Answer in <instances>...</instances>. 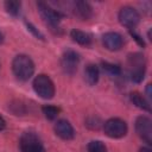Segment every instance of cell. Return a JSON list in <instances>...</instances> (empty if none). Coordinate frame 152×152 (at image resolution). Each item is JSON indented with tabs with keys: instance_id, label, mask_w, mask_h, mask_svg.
I'll return each mask as SVG.
<instances>
[{
	"instance_id": "obj_7",
	"label": "cell",
	"mask_w": 152,
	"mask_h": 152,
	"mask_svg": "<svg viewBox=\"0 0 152 152\" xmlns=\"http://www.w3.org/2000/svg\"><path fill=\"white\" fill-rule=\"evenodd\" d=\"M135 132L148 145L152 144V121L145 115H140L135 120Z\"/></svg>"
},
{
	"instance_id": "obj_20",
	"label": "cell",
	"mask_w": 152,
	"mask_h": 152,
	"mask_svg": "<svg viewBox=\"0 0 152 152\" xmlns=\"http://www.w3.org/2000/svg\"><path fill=\"white\" fill-rule=\"evenodd\" d=\"M27 27H28V30H30L31 32H33V33H34V34H36L37 37H39L40 39H44L43 34H42V33H40V32H39L38 30H36V27H34L33 25H31V24H27Z\"/></svg>"
},
{
	"instance_id": "obj_24",
	"label": "cell",
	"mask_w": 152,
	"mask_h": 152,
	"mask_svg": "<svg viewBox=\"0 0 152 152\" xmlns=\"http://www.w3.org/2000/svg\"><path fill=\"white\" fill-rule=\"evenodd\" d=\"M139 152H151V150H150L148 147H141V148L139 150Z\"/></svg>"
},
{
	"instance_id": "obj_11",
	"label": "cell",
	"mask_w": 152,
	"mask_h": 152,
	"mask_svg": "<svg viewBox=\"0 0 152 152\" xmlns=\"http://www.w3.org/2000/svg\"><path fill=\"white\" fill-rule=\"evenodd\" d=\"M55 133L63 140H71L75 137V131L71 126V124L65 120V119H61L55 124Z\"/></svg>"
},
{
	"instance_id": "obj_19",
	"label": "cell",
	"mask_w": 152,
	"mask_h": 152,
	"mask_svg": "<svg viewBox=\"0 0 152 152\" xmlns=\"http://www.w3.org/2000/svg\"><path fill=\"white\" fill-rule=\"evenodd\" d=\"M88 152H107V147L102 141L93 140L88 144Z\"/></svg>"
},
{
	"instance_id": "obj_23",
	"label": "cell",
	"mask_w": 152,
	"mask_h": 152,
	"mask_svg": "<svg viewBox=\"0 0 152 152\" xmlns=\"http://www.w3.org/2000/svg\"><path fill=\"white\" fill-rule=\"evenodd\" d=\"M146 94H147V97L151 99V84H147V87H146Z\"/></svg>"
},
{
	"instance_id": "obj_8",
	"label": "cell",
	"mask_w": 152,
	"mask_h": 152,
	"mask_svg": "<svg viewBox=\"0 0 152 152\" xmlns=\"http://www.w3.org/2000/svg\"><path fill=\"white\" fill-rule=\"evenodd\" d=\"M118 18H119L120 24L125 27H128V28L135 27L140 20V15H139L138 11L131 6H124L119 11Z\"/></svg>"
},
{
	"instance_id": "obj_25",
	"label": "cell",
	"mask_w": 152,
	"mask_h": 152,
	"mask_svg": "<svg viewBox=\"0 0 152 152\" xmlns=\"http://www.w3.org/2000/svg\"><path fill=\"white\" fill-rule=\"evenodd\" d=\"M2 40H4V34L2 32H0V43H2Z\"/></svg>"
},
{
	"instance_id": "obj_13",
	"label": "cell",
	"mask_w": 152,
	"mask_h": 152,
	"mask_svg": "<svg viewBox=\"0 0 152 152\" xmlns=\"http://www.w3.org/2000/svg\"><path fill=\"white\" fill-rule=\"evenodd\" d=\"M99 76H100V71L96 64H88L84 69V80L89 86H95L99 81Z\"/></svg>"
},
{
	"instance_id": "obj_5",
	"label": "cell",
	"mask_w": 152,
	"mask_h": 152,
	"mask_svg": "<svg viewBox=\"0 0 152 152\" xmlns=\"http://www.w3.org/2000/svg\"><path fill=\"white\" fill-rule=\"evenodd\" d=\"M127 124L119 118H112L103 124V131L109 138H122L127 133Z\"/></svg>"
},
{
	"instance_id": "obj_4",
	"label": "cell",
	"mask_w": 152,
	"mask_h": 152,
	"mask_svg": "<svg viewBox=\"0 0 152 152\" xmlns=\"http://www.w3.org/2000/svg\"><path fill=\"white\" fill-rule=\"evenodd\" d=\"M19 147L21 152H45L40 138L33 132H25L21 134Z\"/></svg>"
},
{
	"instance_id": "obj_3",
	"label": "cell",
	"mask_w": 152,
	"mask_h": 152,
	"mask_svg": "<svg viewBox=\"0 0 152 152\" xmlns=\"http://www.w3.org/2000/svg\"><path fill=\"white\" fill-rule=\"evenodd\" d=\"M33 89L38 96L45 100H50L55 95V84L52 80L44 74L38 75L33 80Z\"/></svg>"
},
{
	"instance_id": "obj_1",
	"label": "cell",
	"mask_w": 152,
	"mask_h": 152,
	"mask_svg": "<svg viewBox=\"0 0 152 152\" xmlns=\"http://www.w3.org/2000/svg\"><path fill=\"white\" fill-rule=\"evenodd\" d=\"M14 76L20 81H27L34 72V63L27 55H18L12 61Z\"/></svg>"
},
{
	"instance_id": "obj_2",
	"label": "cell",
	"mask_w": 152,
	"mask_h": 152,
	"mask_svg": "<svg viewBox=\"0 0 152 152\" xmlns=\"http://www.w3.org/2000/svg\"><path fill=\"white\" fill-rule=\"evenodd\" d=\"M128 66L131 80L135 83H140L144 80L146 70V59L145 56L140 52H134L128 56Z\"/></svg>"
},
{
	"instance_id": "obj_15",
	"label": "cell",
	"mask_w": 152,
	"mask_h": 152,
	"mask_svg": "<svg viewBox=\"0 0 152 152\" xmlns=\"http://www.w3.org/2000/svg\"><path fill=\"white\" fill-rule=\"evenodd\" d=\"M129 99H131L132 103L135 104L138 108H140V109H142V110H147V112L151 110L150 102H148V101H147L140 93H138V91H133V93H131Z\"/></svg>"
},
{
	"instance_id": "obj_16",
	"label": "cell",
	"mask_w": 152,
	"mask_h": 152,
	"mask_svg": "<svg viewBox=\"0 0 152 152\" xmlns=\"http://www.w3.org/2000/svg\"><path fill=\"white\" fill-rule=\"evenodd\" d=\"M42 112H43V114L45 115L46 119L55 120L59 114V108L56 107V106H52V104H45V106L42 107Z\"/></svg>"
},
{
	"instance_id": "obj_17",
	"label": "cell",
	"mask_w": 152,
	"mask_h": 152,
	"mask_svg": "<svg viewBox=\"0 0 152 152\" xmlns=\"http://www.w3.org/2000/svg\"><path fill=\"white\" fill-rule=\"evenodd\" d=\"M20 7H21V4L19 1H15V0H11V1H6L5 2V8L6 11L11 14V15H18L19 12H20Z\"/></svg>"
},
{
	"instance_id": "obj_14",
	"label": "cell",
	"mask_w": 152,
	"mask_h": 152,
	"mask_svg": "<svg viewBox=\"0 0 152 152\" xmlns=\"http://www.w3.org/2000/svg\"><path fill=\"white\" fill-rule=\"evenodd\" d=\"M70 36L72 38L74 42H76L77 44L80 45H84V46H88L91 44V36L84 31H80V30H71L70 32Z\"/></svg>"
},
{
	"instance_id": "obj_9",
	"label": "cell",
	"mask_w": 152,
	"mask_h": 152,
	"mask_svg": "<svg viewBox=\"0 0 152 152\" xmlns=\"http://www.w3.org/2000/svg\"><path fill=\"white\" fill-rule=\"evenodd\" d=\"M80 63V55L74 50H66L62 55L61 65L65 74L74 75L77 71V66Z\"/></svg>"
},
{
	"instance_id": "obj_21",
	"label": "cell",
	"mask_w": 152,
	"mask_h": 152,
	"mask_svg": "<svg viewBox=\"0 0 152 152\" xmlns=\"http://www.w3.org/2000/svg\"><path fill=\"white\" fill-rule=\"evenodd\" d=\"M131 34H132V37H133V38H134V39H135V40H137L141 46H144V45H145L144 40L140 38V36H139V34H137V33H135V32H133V31H131Z\"/></svg>"
},
{
	"instance_id": "obj_22",
	"label": "cell",
	"mask_w": 152,
	"mask_h": 152,
	"mask_svg": "<svg viewBox=\"0 0 152 152\" xmlns=\"http://www.w3.org/2000/svg\"><path fill=\"white\" fill-rule=\"evenodd\" d=\"M5 127H6V121H5V119L0 115V131H2Z\"/></svg>"
},
{
	"instance_id": "obj_6",
	"label": "cell",
	"mask_w": 152,
	"mask_h": 152,
	"mask_svg": "<svg viewBox=\"0 0 152 152\" xmlns=\"http://www.w3.org/2000/svg\"><path fill=\"white\" fill-rule=\"evenodd\" d=\"M37 6H38V11H39L42 18L44 19V21L52 28H56V27L58 28V25L62 19V14L58 11L53 10L51 6H49L46 2L39 1V2H37Z\"/></svg>"
},
{
	"instance_id": "obj_12",
	"label": "cell",
	"mask_w": 152,
	"mask_h": 152,
	"mask_svg": "<svg viewBox=\"0 0 152 152\" xmlns=\"http://www.w3.org/2000/svg\"><path fill=\"white\" fill-rule=\"evenodd\" d=\"M74 13L81 20H88L93 15V8L87 1H76L74 4Z\"/></svg>"
},
{
	"instance_id": "obj_18",
	"label": "cell",
	"mask_w": 152,
	"mask_h": 152,
	"mask_svg": "<svg viewBox=\"0 0 152 152\" xmlns=\"http://www.w3.org/2000/svg\"><path fill=\"white\" fill-rule=\"evenodd\" d=\"M102 68L106 72H108L112 76H119L121 74V68L119 65L109 63V62H102Z\"/></svg>"
},
{
	"instance_id": "obj_10",
	"label": "cell",
	"mask_w": 152,
	"mask_h": 152,
	"mask_svg": "<svg viewBox=\"0 0 152 152\" xmlns=\"http://www.w3.org/2000/svg\"><path fill=\"white\" fill-rule=\"evenodd\" d=\"M124 43V37L118 32H107L102 37V44L109 51H119Z\"/></svg>"
}]
</instances>
